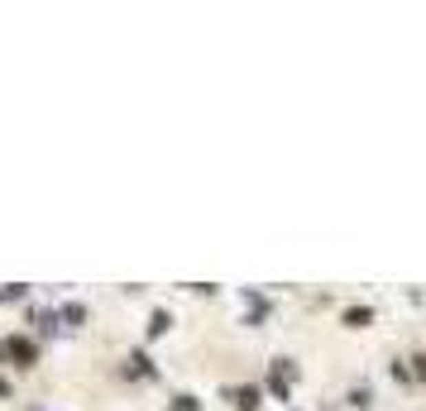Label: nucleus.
<instances>
[{
    "instance_id": "1",
    "label": "nucleus",
    "mask_w": 426,
    "mask_h": 411,
    "mask_svg": "<svg viewBox=\"0 0 426 411\" xmlns=\"http://www.w3.org/2000/svg\"><path fill=\"white\" fill-rule=\"evenodd\" d=\"M10 354H14L19 364H29V359H34V349H29V340H10Z\"/></svg>"
},
{
    "instance_id": "2",
    "label": "nucleus",
    "mask_w": 426,
    "mask_h": 411,
    "mask_svg": "<svg viewBox=\"0 0 426 411\" xmlns=\"http://www.w3.org/2000/svg\"><path fill=\"white\" fill-rule=\"evenodd\" d=\"M173 411H197V402H192V397H178V407Z\"/></svg>"
}]
</instances>
